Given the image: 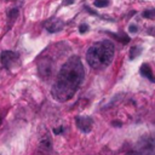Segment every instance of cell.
<instances>
[{"label":"cell","instance_id":"obj_1","mask_svg":"<svg viewBox=\"0 0 155 155\" xmlns=\"http://www.w3.org/2000/svg\"><path fill=\"white\" fill-rule=\"evenodd\" d=\"M84 65L80 58L78 56L68 58L51 88L52 97L58 102H67L73 98L84 80Z\"/></svg>","mask_w":155,"mask_h":155},{"label":"cell","instance_id":"obj_2","mask_svg":"<svg viewBox=\"0 0 155 155\" xmlns=\"http://www.w3.org/2000/svg\"><path fill=\"white\" fill-rule=\"evenodd\" d=\"M115 53L114 44L109 40H103L93 44L86 53L87 63L94 69H103L110 65Z\"/></svg>","mask_w":155,"mask_h":155},{"label":"cell","instance_id":"obj_3","mask_svg":"<svg viewBox=\"0 0 155 155\" xmlns=\"http://www.w3.org/2000/svg\"><path fill=\"white\" fill-rule=\"evenodd\" d=\"M0 59L4 67H6L7 69H12L18 63V54L13 51H2Z\"/></svg>","mask_w":155,"mask_h":155},{"label":"cell","instance_id":"obj_4","mask_svg":"<svg viewBox=\"0 0 155 155\" xmlns=\"http://www.w3.org/2000/svg\"><path fill=\"white\" fill-rule=\"evenodd\" d=\"M76 121V126L79 127V130H81L82 132H90L92 128V119L88 116H76L75 119Z\"/></svg>","mask_w":155,"mask_h":155},{"label":"cell","instance_id":"obj_5","mask_svg":"<svg viewBox=\"0 0 155 155\" xmlns=\"http://www.w3.org/2000/svg\"><path fill=\"white\" fill-rule=\"evenodd\" d=\"M63 25H64V23H63V21L59 19V18H51V19H48V21L45 23V27H46L47 31H50V33L59 31V30L63 28Z\"/></svg>","mask_w":155,"mask_h":155},{"label":"cell","instance_id":"obj_6","mask_svg":"<svg viewBox=\"0 0 155 155\" xmlns=\"http://www.w3.org/2000/svg\"><path fill=\"white\" fill-rule=\"evenodd\" d=\"M127 155H154V143L151 140H145L140 150L131 151Z\"/></svg>","mask_w":155,"mask_h":155},{"label":"cell","instance_id":"obj_7","mask_svg":"<svg viewBox=\"0 0 155 155\" xmlns=\"http://www.w3.org/2000/svg\"><path fill=\"white\" fill-rule=\"evenodd\" d=\"M140 74H142L143 76L148 78L150 81H155V79H154V76H153V73H151V69H150V67H149L148 64H143V65L140 67Z\"/></svg>","mask_w":155,"mask_h":155},{"label":"cell","instance_id":"obj_8","mask_svg":"<svg viewBox=\"0 0 155 155\" xmlns=\"http://www.w3.org/2000/svg\"><path fill=\"white\" fill-rule=\"evenodd\" d=\"M142 16L144 18H148V19H154L155 18V8H151V10H145Z\"/></svg>","mask_w":155,"mask_h":155},{"label":"cell","instance_id":"obj_9","mask_svg":"<svg viewBox=\"0 0 155 155\" xmlns=\"http://www.w3.org/2000/svg\"><path fill=\"white\" fill-rule=\"evenodd\" d=\"M139 53H140V48L134 46V47H132V48H131V52H130V58H131V59H133V58H134L136 56H138Z\"/></svg>","mask_w":155,"mask_h":155},{"label":"cell","instance_id":"obj_10","mask_svg":"<svg viewBox=\"0 0 155 155\" xmlns=\"http://www.w3.org/2000/svg\"><path fill=\"white\" fill-rule=\"evenodd\" d=\"M108 5V0H96L94 1V6L97 7H104Z\"/></svg>","mask_w":155,"mask_h":155},{"label":"cell","instance_id":"obj_11","mask_svg":"<svg viewBox=\"0 0 155 155\" xmlns=\"http://www.w3.org/2000/svg\"><path fill=\"white\" fill-rule=\"evenodd\" d=\"M87 30H88V25H87V24H81V25L79 27V31H80L81 34L86 33Z\"/></svg>","mask_w":155,"mask_h":155},{"label":"cell","instance_id":"obj_12","mask_svg":"<svg viewBox=\"0 0 155 155\" xmlns=\"http://www.w3.org/2000/svg\"><path fill=\"white\" fill-rule=\"evenodd\" d=\"M148 34H150L151 36H155V27H153V28H149V30H148Z\"/></svg>","mask_w":155,"mask_h":155},{"label":"cell","instance_id":"obj_13","mask_svg":"<svg viewBox=\"0 0 155 155\" xmlns=\"http://www.w3.org/2000/svg\"><path fill=\"white\" fill-rule=\"evenodd\" d=\"M130 31H131V33H136V31H137V27L133 25V24H131V25H130Z\"/></svg>","mask_w":155,"mask_h":155},{"label":"cell","instance_id":"obj_14","mask_svg":"<svg viewBox=\"0 0 155 155\" xmlns=\"http://www.w3.org/2000/svg\"><path fill=\"white\" fill-rule=\"evenodd\" d=\"M62 130H63V127H59V128H56V130H54V133H61V132H62Z\"/></svg>","mask_w":155,"mask_h":155},{"label":"cell","instance_id":"obj_15","mask_svg":"<svg viewBox=\"0 0 155 155\" xmlns=\"http://www.w3.org/2000/svg\"><path fill=\"white\" fill-rule=\"evenodd\" d=\"M0 124H1V119H0Z\"/></svg>","mask_w":155,"mask_h":155}]
</instances>
